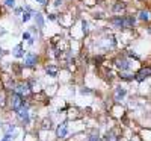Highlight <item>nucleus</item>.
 Returning a JSON list of instances; mask_svg holds the SVG:
<instances>
[{
	"instance_id": "f257e3e1",
	"label": "nucleus",
	"mask_w": 151,
	"mask_h": 141,
	"mask_svg": "<svg viewBox=\"0 0 151 141\" xmlns=\"http://www.w3.org/2000/svg\"><path fill=\"white\" fill-rule=\"evenodd\" d=\"M134 18L133 17H121V15H118V17H115V18H112V24L115 28H118V29H125V28H133L134 26Z\"/></svg>"
},
{
	"instance_id": "f03ea898",
	"label": "nucleus",
	"mask_w": 151,
	"mask_h": 141,
	"mask_svg": "<svg viewBox=\"0 0 151 141\" xmlns=\"http://www.w3.org/2000/svg\"><path fill=\"white\" fill-rule=\"evenodd\" d=\"M23 105H24V102H23V96H20V94H17V93H14V94L11 96V108L14 109L15 112H17V111H20Z\"/></svg>"
},
{
	"instance_id": "7ed1b4c3",
	"label": "nucleus",
	"mask_w": 151,
	"mask_h": 141,
	"mask_svg": "<svg viewBox=\"0 0 151 141\" xmlns=\"http://www.w3.org/2000/svg\"><path fill=\"white\" fill-rule=\"evenodd\" d=\"M17 115H18V118L23 124H29L30 121V115H29V109H27V105H23L20 111H17Z\"/></svg>"
},
{
	"instance_id": "20e7f679",
	"label": "nucleus",
	"mask_w": 151,
	"mask_h": 141,
	"mask_svg": "<svg viewBox=\"0 0 151 141\" xmlns=\"http://www.w3.org/2000/svg\"><path fill=\"white\" fill-rule=\"evenodd\" d=\"M150 76H151V68H150V67H142L139 71L134 74V79L139 81V82H142V81H145L147 78H150Z\"/></svg>"
},
{
	"instance_id": "39448f33",
	"label": "nucleus",
	"mask_w": 151,
	"mask_h": 141,
	"mask_svg": "<svg viewBox=\"0 0 151 141\" xmlns=\"http://www.w3.org/2000/svg\"><path fill=\"white\" fill-rule=\"evenodd\" d=\"M115 65H116L121 71H127V70H130L132 64H130V61H129L127 58H118V59L115 61Z\"/></svg>"
},
{
	"instance_id": "423d86ee",
	"label": "nucleus",
	"mask_w": 151,
	"mask_h": 141,
	"mask_svg": "<svg viewBox=\"0 0 151 141\" xmlns=\"http://www.w3.org/2000/svg\"><path fill=\"white\" fill-rule=\"evenodd\" d=\"M56 135H58L59 138H67V135H68V124H67L65 121H64V123H60V124L58 126Z\"/></svg>"
},
{
	"instance_id": "0eeeda50",
	"label": "nucleus",
	"mask_w": 151,
	"mask_h": 141,
	"mask_svg": "<svg viewBox=\"0 0 151 141\" xmlns=\"http://www.w3.org/2000/svg\"><path fill=\"white\" fill-rule=\"evenodd\" d=\"M14 91H15L17 94H20V96H26V94L30 93V88H29L27 84H18V85L14 88Z\"/></svg>"
},
{
	"instance_id": "6e6552de",
	"label": "nucleus",
	"mask_w": 151,
	"mask_h": 141,
	"mask_svg": "<svg viewBox=\"0 0 151 141\" xmlns=\"http://www.w3.org/2000/svg\"><path fill=\"white\" fill-rule=\"evenodd\" d=\"M36 61H38L36 55L27 53V55H26V59H24V65H26V67H33L35 64H36Z\"/></svg>"
},
{
	"instance_id": "1a4fd4ad",
	"label": "nucleus",
	"mask_w": 151,
	"mask_h": 141,
	"mask_svg": "<svg viewBox=\"0 0 151 141\" xmlns=\"http://www.w3.org/2000/svg\"><path fill=\"white\" fill-rule=\"evenodd\" d=\"M124 96H125V88H122V86H116V88H115V100L119 102V100L124 99Z\"/></svg>"
},
{
	"instance_id": "9d476101",
	"label": "nucleus",
	"mask_w": 151,
	"mask_h": 141,
	"mask_svg": "<svg viewBox=\"0 0 151 141\" xmlns=\"http://www.w3.org/2000/svg\"><path fill=\"white\" fill-rule=\"evenodd\" d=\"M139 20H142V21H150V20H151V12H150L148 9L139 11Z\"/></svg>"
},
{
	"instance_id": "9b49d317",
	"label": "nucleus",
	"mask_w": 151,
	"mask_h": 141,
	"mask_svg": "<svg viewBox=\"0 0 151 141\" xmlns=\"http://www.w3.org/2000/svg\"><path fill=\"white\" fill-rule=\"evenodd\" d=\"M106 141H119V137L113 131H110V132L106 134Z\"/></svg>"
},
{
	"instance_id": "f8f14e48",
	"label": "nucleus",
	"mask_w": 151,
	"mask_h": 141,
	"mask_svg": "<svg viewBox=\"0 0 151 141\" xmlns=\"http://www.w3.org/2000/svg\"><path fill=\"white\" fill-rule=\"evenodd\" d=\"M14 56H15V58H21V56H24V52H23V46H21V44H18V46L14 49Z\"/></svg>"
},
{
	"instance_id": "ddd939ff",
	"label": "nucleus",
	"mask_w": 151,
	"mask_h": 141,
	"mask_svg": "<svg viewBox=\"0 0 151 141\" xmlns=\"http://www.w3.org/2000/svg\"><path fill=\"white\" fill-rule=\"evenodd\" d=\"M45 71H47L50 76H56V74H58V67H56V65H47V67H45Z\"/></svg>"
},
{
	"instance_id": "4468645a",
	"label": "nucleus",
	"mask_w": 151,
	"mask_h": 141,
	"mask_svg": "<svg viewBox=\"0 0 151 141\" xmlns=\"http://www.w3.org/2000/svg\"><path fill=\"white\" fill-rule=\"evenodd\" d=\"M35 21H36V24H38V28H42V26H44V18H42L41 14H36V15H35Z\"/></svg>"
},
{
	"instance_id": "2eb2a0df",
	"label": "nucleus",
	"mask_w": 151,
	"mask_h": 141,
	"mask_svg": "<svg viewBox=\"0 0 151 141\" xmlns=\"http://www.w3.org/2000/svg\"><path fill=\"white\" fill-rule=\"evenodd\" d=\"M124 9H125V5L122 2H116V5L113 6V11L115 12H119V11H124Z\"/></svg>"
},
{
	"instance_id": "dca6fc26",
	"label": "nucleus",
	"mask_w": 151,
	"mask_h": 141,
	"mask_svg": "<svg viewBox=\"0 0 151 141\" xmlns=\"http://www.w3.org/2000/svg\"><path fill=\"white\" fill-rule=\"evenodd\" d=\"M121 79H127V81H130V79H134V74H132V73H124V71H121Z\"/></svg>"
},
{
	"instance_id": "f3484780",
	"label": "nucleus",
	"mask_w": 151,
	"mask_h": 141,
	"mask_svg": "<svg viewBox=\"0 0 151 141\" xmlns=\"http://www.w3.org/2000/svg\"><path fill=\"white\" fill-rule=\"evenodd\" d=\"M15 131V124H9L8 127H6V131H5V134H8V135H12V132Z\"/></svg>"
},
{
	"instance_id": "a211bd4d",
	"label": "nucleus",
	"mask_w": 151,
	"mask_h": 141,
	"mask_svg": "<svg viewBox=\"0 0 151 141\" xmlns=\"http://www.w3.org/2000/svg\"><path fill=\"white\" fill-rule=\"evenodd\" d=\"M21 20H23V21H29V20H30V11H26V12H24L23 17H21Z\"/></svg>"
},
{
	"instance_id": "6ab92c4d",
	"label": "nucleus",
	"mask_w": 151,
	"mask_h": 141,
	"mask_svg": "<svg viewBox=\"0 0 151 141\" xmlns=\"http://www.w3.org/2000/svg\"><path fill=\"white\" fill-rule=\"evenodd\" d=\"M86 141H100V138H98V135H89Z\"/></svg>"
},
{
	"instance_id": "aec40b11",
	"label": "nucleus",
	"mask_w": 151,
	"mask_h": 141,
	"mask_svg": "<svg viewBox=\"0 0 151 141\" xmlns=\"http://www.w3.org/2000/svg\"><path fill=\"white\" fill-rule=\"evenodd\" d=\"M5 94L3 93H0V106H5Z\"/></svg>"
},
{
	"instance_id": "412c9836",
	"label": "nucleus",
	"mask_w": 151,
	"mask_h": 141,
	"mask_svg": "<svg viewBox=\"0 0 151 141\" xmlns=\"http://www.w3.org/2000/svg\"><path fill=\"white\" fill-rule=\"evenodd\" d=\"M0 141H12V135H8V134H5V137L0 140Z\"/></svg>"
},
{
	"instance_id": "4be33fe9",
	"label": "nucleus",
	"mask_w": 151,
	"mask_h": 141,
	"mask_svg": "<svg viewBox=\"0 0 151 141\" xmlns=\"http://www.w3.org/2000/svg\"><path fill=\"white\" fill-rule=\"evenodd\" d=\"M5 3H6L8 6H14V5H15V0H5Z\"/></svg>"
},
{
	"instance_id": "5701e85b",
	"label": "nucleus",
	"mask_w": 151,
	"mask_h": 141,
	"mask_svg": "<svg viewBox=\"0 0 151 141\" xmlns=\"http://www.w3.org/2000/svg\"><path fill=\"white\" fill-rule=\"evenodd\" d=\"M82 26H83V32L86 33L88 32V23L86 21H82Z\"/></svg>"
},
{
	"instance_id": "b1692460",
	"label": "nucleus",
	"mask_w": 151,
	"mask_h": 141,
	"mask_svg": "<svg viewBox=\"0 0 151 141\" xmlns=\"http://www.w3.org/2000/svg\"><path fill=\"white\" fill-rule=\"evenodd\" d=\"M35 2H38L40 5H45V3H47V0H35Z\"/></svg>"
},
{
	"instance_id": "393cba45",
	"label": "nucleus",
	"mask_w": 151,
	"mask_h": 141,
	"mask_svg": "<svg viewBox=\"0 0 151 141\" xmlns=\"http://www.w3.org/2000/svg\"><path fill=\"white\" fill-rule=\"evenodd\" d=\"M60 3H62V0H55V5H56V6H59Z\"/></svg>"
},
{
	"instance_id": "a878e982",
	"label": "nucleus",
	"mask_w": 151,
	"mask_h": 141,
	"mask_svg": "<svg viewBox=\"0 0 151 141\" xmlns=\"http://www.w3.org/2000/svg\"><path fill=\"white\" fill-rule=\"evenodd\" d=\"M2 55H3V52H2V49H0V58H2Z\"/></svg>"
}]
</instances>
